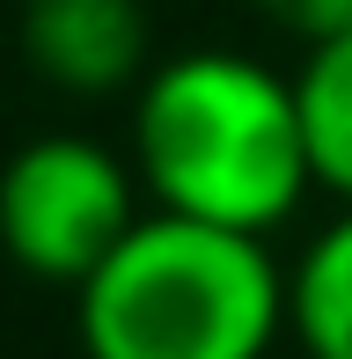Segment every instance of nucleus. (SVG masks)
<instances>
[{
    "mask_svg": "<svg viewBox=\"0 0 352 359\" xmlns=\"http://www.w3.org/2000/svg\"><path fill=\"white\" fill-rule=\"evenodd\" d=\"M133 169L154 213L271 242L316 191L294 74L220 44L154 59L133 88Z\"/></svg>",
    "mask_w": 352,
    "mask_h": 359,
    "instance_id": "f257e3e1",
    "label": "nucleus"
},
{
    "mask_svg": "<svg viewBox=\"0 0 352 359\" xmlns=\"http://www.w3.org/2000/svg\"><path fill=\"white\" fill-rule=\"evenodd\" d=\"M81 359H271L286 323V264L264 235L140 213V227L74 286Z\"/></svg>",
    "mask_w": 352,
    "mask_h": 359,
    "instance_id": "f03ea898",
    "label": "nucleus"
},
{
    "mask_svg": "<svg viewBox=\"0 0 352 359\" xmlns=\"http://www.w3.org/2000/svg\"><path fill=\"white\" fill-rule=\"evenodd\" d=\"M140 169L88 133H44L0 169V250L44 286H81L140 227Z\"/></svg>",
    "mask_w": 352,
    "mask_h": 359,
    "instance_id": "7ed1b4c3",
    "label": "nucleus"
},
{
    "mask_svg": "<svg viewBox=\"0 0 352 359\" xmlns=\"http://www.w3.org/2000/svg\"><path fill=\"white\" fill-rule=\"evenodd\" d=\"M22 59L59 95H118L154 74L147 0H22Z\"/></svg>",
    "mask_w": 352,
    "mask_h": 359,
    "instance_id": "20e7f679",
    "label": "nucleus"
},
{
    "mask_svg": "<svg viewBox=\"0 0 352 359\" xmlns=\"http://www.w3.org/2000/svg\"><path fill=\"white\" fill-rule=\"evenodd\" d=\"M286 323L309 359H352V205L286 264Z\"/></svg>",
    "mask_w": 352,
    "mask_h": 359,
    "instance_id": "39448f33",
    "label": "nucleus"
},
{
    "mask_svg": "<svg viewBox=\"0 0 352 359\" xmlns=\"http://www.w3.org/2000/svg\"><path fill=\"white\" fill-rule=\"evenodd\" d=\"M294 95H301V133H309L316 191L352 205V29L316 44V52H301Z\"/></svg>",
    "mask_w": 352,
    "mask_h": 359,
    "instance_id": "423d86ee",
    "label": "nucleus"
},
{
    "mask_svg": "<svg viewBox=\"0 0 352 359\" xmlns=\"http://www.w3.org/2000/svg\"><path fill=\"white\" fill-rule=\"evenodd\" d=\"M243 8L257 15L264 29L294 37L301 52H316V44H330V37L352 29V0H243Z\"/></svg>",
    "mask_w": 352,
    "mask_h": 359,
    "instance_id": "0eeeda50",
    "label": "nucleus"
}]
</instances>
